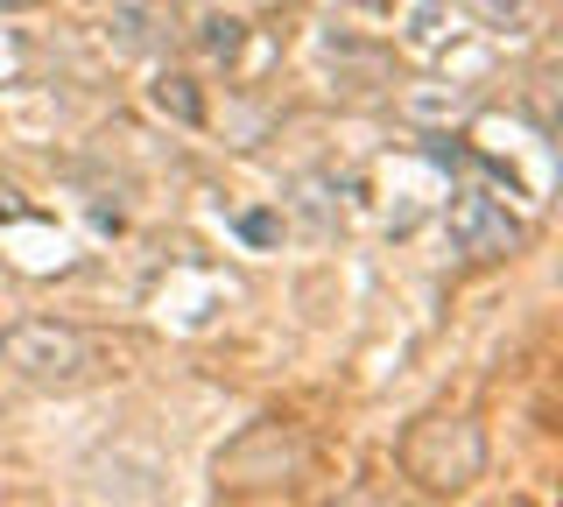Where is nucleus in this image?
I'll return each mask as SVG.
<instances>
[{"label":"nucleus","instance_id":"nucleus-5","mask_svg":"<svg viewBox=\"0 0 563 507\" xmlns=\"http://www.w3.org/2000/svg\"><path fill=\"white\" fill-rule=\"evenodd\" d=\"M155 107H163V113H176V120H205V99H198V85H190V78H176V71H163V78H155Z\"/></svg>","mask_w":563,"mask_h":507},{"label":"nucleus","instance_id":"nucleus-9","mask_svg":"<svg viewBox=\"0 0 563 507\" xmlns=\"http://www.w3.org/2000/svg\"><path fill=\"white\" fill-rule=\"evenodd\" d=\"M0 8H29V0H0Z\"/></svg>","mask_w":563,"mask_h":507},{"label":"nucleus","instance_id":"nucleus-8","mask_svg":"<svg viewBox=\"0 0 563 507\" xmlns=\"http://www.w3.org/2000/svg\"><path fill=\"white\" fill-rule=\"evenodd\" d=\"M240 233H246V240H275V233H282V225H275L268 212H246V219H240Z\"/></svg>","mask_w":563,"mask_h":507},{"label":"nucleus","instance_id":"nucleus-4","mask_svg":"<svg viewBox=\"0 0 563 507\" xmlns=\"http://www.w3.org/2000/svg\"><path fill=\"white\" fill-rule=\"evenodd\" d=\"M451 240H457V254H465V261H507V254L521 247V219L507 212L493 190H457Z\"/></svg>","mask_w":563,"mask_h":507},{"label":"nucleus","instance_id":"nucleus-2","mask_svg":"<svg viewBox=\"0 0 563 507\" xmlns=\"http://www.w3.org/2000/svg\"><path fill=\"white\" fill-rule=\"evenodd\" d=\"M0 366L22 374L29 388H78L99 366V345H92V331H78L64 318H14L0 331Z\"/></svg>","mask_w":563,"mask_h":507},{"label":"nucleus","instance_id":"nucleus-1","mask_svg":"<svg viewBox=\"0 0 563 507\" xmlns=\"http://www.w3.org/2000/svg\"><path fill=\"white\" fill-rule=\"evenodd\" d=\"M486 472V430L465 409H430L401 437V480L422 494H465Z\"/></svg>","mask_w":563,"mask_h":507},{"label":"nucleus","instance_id":"nucleus-3","mask_svg":"<svg viewBox=\"0 0 563 507\" xmlns=\"http://www.w3.org/2000/svg\"><path fill=\"white\" fill-rule=\"evenodd\" d=\"M303 472V437L282 430V423H254L240 444H225L219 459V480L225 486H282Z\"/></svg>","mask_w":563,"mask_h":507},{"label":"nucleus","instance_id":"nucleus-7","mask_svg":"<svg viewBox=\"0 0 563 507\" xmlns=\"http://www.w3.org/2000/svg\"><path fill=\"white\" fill-rule=\"evenodd\" d=\"M472 8H479L493 29H521L528 14H536V0H472Z\"/></svg>","mask_w":563,"mask_h":507},{"label":"nucleus","instance_id":"nucleus-6","mask_svg":"<svg viewBox=\"0 0 563 507\" xmlns=\"http://www.w3.org/2000/svg\"><path fill=\"white\" fill-rule=\"evenodd\" d=\"M198 43L211 49V57H240V22H233V14H205V22H198Z\"/></svg>","mask_w":563,"mask_h":507}]
</instances>
